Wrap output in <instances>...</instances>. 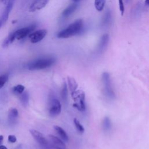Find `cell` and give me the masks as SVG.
Wrapping results in <instances>:
<instances>
[{"label": "cell", "mask_w": 149, "mask_h": 149, "mask_svg": "<svg viewBox=\"0 0 149 149\" xmlns=\"http://www.w3.org/2000/svg\"><path fill=\"white\" fill-rule=\"evenodd\" d=\"M84 23L82 19H78L70 24L66 29L61 30L57 34L59 38H66L76 36L83 31Z\"/></svg>", "instance_id": "1"}, {"label": "cell", "mask_w": 149, "mask_h": 149, "mask_svg": "<svg viewBox=\"0 0 149 149\" xmlns=\"http://www.w3.org/2000/svg\"><path fill=\"white\" fill-rule=\"evenodd\" d=\"M55 62L53 58H44L36 59L28 65V69L30 70H41L51 66Z\"/></svg>", "instance_id": "2"}, {"label": "cell", "mask_w": 149, "mask_h": 149, "mask_svg": "<svg viewBox=\"0 0 149 149\" xmlns=\"http://www.w3.org/2000/svg\"><path fill=\"white\" fill-rule=\"evenodd\" d=\"M102 81L104 86V91L106 95L109 98L112 99L115 97V94L111 86L110 76L108 73L105 72L102 74Z\"/></svg>", "instance_id": "3"}, {"label": "cell", "mask_w": 149, "mask_h": 149, "mask_svg": "<svg viewBox=\"0 0 149 149\" xmlns=\"http://www.w3.org/2000/svg\"><path fill=\"white\" fill-rule=\"evenodd\" d=\"M36 27V24H32L27 27H25L16 30L15 31H14L16 39L21 40L24 38V37L31 34L32 32H33Z\"/></svg>", "instance_id": "4"}, {"label": "cell", "mask_w": 149, "mask_h": 149, "mask_svg": "<svg viewBox=\"0 0 149 149\" xmlns=\"http://www.w3.org/2000/svg\"><path fill=\"white\" fill-rule=\"evenodd\" d=\"M47 30L45 29H41L32 32L29 35V40L31 43H37L41 41L47 35Z\"/></svg>", "instance_id": "5"}, {"label": "cell", "mask_w": 149, "mask_h": 149, "mask_svg": "<svg viewBox=\"0 0 149 149\" xmlns=\"http://www.w3.org/2000/svg\"><path fill=\"white\" fill-rule=\"evenodd\" d=\"M61 111V104L57 99H52L49 104V114L51 116H55L59 115Z\"/></svg>", "instance_id": "6"}, {"label": "cell", "mask_w": 149, "mask_h": 149, "mask_svg": "<svg viewBox=\"0 0 149 149\" xmlns=\"http://www.w3.org/2000/svg\"><path fill=\"white\" fill-rule=\"evenodd\" d=\"M30 132L31 134L33 136L34 139L41 146L44 147H46L48 146V143L46 139L44 137V136L38 131L34 129L30 130Z\"/></svg>", "instance_id": "7"}, {"label": "cell", "mask_w": 149, "mask_h": 149, "mask_svg": "<svg viewBox=\"0 0 149 149\" xmlns=\"http://www.w3.org/2000/svg\"><path fill=\"white\" fill-rule=\"evenodd\" d=\"M49 0H36L29 7V11L31 12L40 10L44 8L48 3Z\"/></svg>", "instance_id": "8"}, {"label": "cell", "mask_w": 149, "mask_h": 149, "mask_svg": "<svg viewBox=\"0 0 149 149\" xmlns=\"http://www.w3.org/2000/svg\"><path fill=\"white\" fill-rule=\"evenodd\" d=\"M15 0H9L8 3L6 5V8L5 9L2 15V17L1 18V19L2 21L3 24H4L8 20V17H9V14L10 13V12L11 11L13 5H14V2H15Z\"/></svg>", "instance_id": "9"}, {"label": "cell", "mask_w": 149, "mask_h": 149, "mask_svg": "<svg viewBox=\"0 0 149 149\" xmlns=\"http://www.w3.org/2000/svg\"><path fill=\"white\" fill-rule=\"evenodd\" d=\"M48 137L50 141L52 143V144L56 146L55 147H58L63 149L66 148V145L64 143V142H63V141H62L58 137L54 136V135H52V134L48 135Z\"/></svg>", "instance_id": "10"}, {"label": "cell", "mask_w": 149, "mask_h": 149, "mask_svg": "<svg viewBox=\"0 0 149 149\" xmlns=\"http://www.w3.org/2000/svg\"><path fill=\"white\" fill-rule=\"evenodd\" d=\"M78 5L76 3H72L70 5H69L65 9V10L63 11L62 15L63 17L66 18L68 17L69 16H70L77 9Z\"/></svg>", "instance_id": "11"}, {"label": "cell", "mask_w": 149, "mask_h": 149, "mask_svg": "<svg viewBox=\"0 0 149 149\" xmlns=\"http://www.w3.org/2000/svg\"><path fill=\"white\" fill-rule=\"evenodd\" d=\"M18 116V111L16 108H11L9 109L8 115V122L9 123H14Z\"/></svg>", "instance_id": "12"}, {"label": "cell", "mask_w": 149, "mask_h": 149, "mask_svg": "<svg viewBox=\"0 0 149 149\" xmlns=\"http://www.w3.org/2000/svg\"><path fill=\"white\" fill-rule=\"evenodd\" d=\"M109 41V36L107 34L102 35L100 38L98 44V50L100 51H103L107 47Z\"/></svg>", "instance_id": "13"}, {"label": "cell", "mask_w": 149, "mask_h": 149, "mask_svg": "<svg viewBox=\"0 0 149 149\" xmlns=\"http://www.w3.org/2000/svg\"><path fill=\"white\" fill-rule=\"evenodd\" d=\"M54 128L55 130V131L57 132V133L59 135V136L62 138V139H63V141H68L69 140L68 136L66 133L65 132V131L61 127L59 126H54Z\"/></svg>", "instance_id": "14"}, {"label": "cell", "mask_w": 149, "mask_h": 149, "mask_svg": "<svg viewBox=\"0 0 149 149\" xmlns=\"http://www.w3.org/2000/svg\"><path fill=\"white\" fill-rule=\"evenodd\" d=\"M68 84L70 91L73 92L76 90L78 84L76 81V80L72 77H68Z\"/></svg>", "instance_id": "15"}, {"label": "cell", "mask_w": 149, "mask_h": 149, "mask_svg": "<svg viewBox=\"0 0 149 149\" xmlns=\"http://www.w3.org/2000/svg\"><path fill=\"white\" fill-rule=\"evenodd\" d=\"M111 21V13L109 10H108L104 13L102 19V25L103 26H108Z\"/></svg>", "instance_id": "16"}, {"label": "cell", "mask_w": 149, "mask_h": 149, "mask_svg": "<svg viewBox=\"0 0 149 149\" xmlns=\"http://www.w3.org/2000/svg\"><path fill=\"white\" fill-rule=\"evenodd\" d=\"M15 39H16V38H15V36L14 32H12L4 40V41L2 42V46L3 48L8 47L9 46V45L10 44L12 43Z\"/></svg>", "instance_id": "17"}, {"label": "cell", "mask_w": 149, "mask_h": 149, "mask_svg": "<svg viewBox=\"0 0 149 149\" xmlns=\"http://www.w3.org/2000/svg\"><path fill=\"white\" fill-rule=\"evenodd\" d=\"M79 105L80 107L81 111H84L86 109V105H85V93L83 91H81L80 93L79 99Z\"/></svg>", "instance_id": "18"}, {"label": "cell", "mask_w": 149, "mask_h": 149, "mask_svg": "<svg viewBox=\"0 0 149 149\" xmlns=\"http://www.w3.org/2000/svg\"><path fill=\"white\" fill-rule=\"evenodd\" d=\"M105 4V0H95L94 5L98 11H102L104 9Z\"/></svg>", "instance_id": "19"}, {"label": "cell", "mask_w": 149, "mask_h": 149, "mask_svg": "<svg viewBox=\"0 0 149 149\" xmlns=\"http://www.w3.org/2000/svg\"><path fill=\"white\" fill-rule=\"evenodd\" d=\"M29 99V94L27 93V92L23 93L20 97V102L22 104V105L24 107H26L28 105Z\"/></svg>", "instance_id": "20"}, {"label": "cell", "mask_w": 149, "mask_h": 149, "mask_svg": "<svg viewBox=\"0 0 149 149\" xmlns=\"http://www.w3.org/2000/svg\"><path fill=\"white\" fill-rule=\"evenodd\" d=\"M62 99L63 100V101H66L68 98V88H67V84L65 82L61 93Z\"/></svg>", "instance_id": "21"}, {"label": "cell", "mask_w": 149, "mask_h": 149, "mask_svg": "<svg viewBox=\"0 0 149 149\" xmlns=\"http://www.w3.org/2000/svg\"><path fill=\"white\" fill-rule=\"evenodd\" d=\"M13 90L16 94H22L24 90V87L22 84H17L13 88Z\"/></svg>", "instance_id": "22"}, {"label": "cell", "mask_w": 149, "mask_h": 149, "mask_svg": "<svg viewBox=\"0 0 149 149\" xmlns=\"http://www.w3.org/2000/svg\"><path fill=\"white\" fill-rule=\"evenodd\" d=\"M103 127L104 129L106 130H108L111 129V123L109 119L107 117H106L103 121Z\"/></svg>", "instance_id": "23"}, {"label": "cell", "mask_w": 149, "mask_h": 149, "mask_svg": "<svg viewBox=\"0 0 149 149\" xmlns=\"http://www.w3.org/2000/svg\"><path fill=\"white\" fill-rule=\"evenodd\" d=\"M73 121H74V125H75V126H76L77 130L79 132H80V133H83L84 131V127L80 124V123L79 122V121L77 119H76V118L74 119V120H73Z\"/></svg>", "instance_id": "24"}, {"label": "cell", "mask_w": 149, "mask_h": 149, "mask_svg": "<svg viewBox=\"0 0 149 149\" xmlns=\"http://www.w3.org/2000/svg\"><path fill=\"white\" fill-rule=\"evenodd\" d=\"M8 76L6 74L0 76V89L3 87L4 84L8 81Z\"/></svg>", "instance_id": "25"}, {"label": "cell", "mask_w": 149, "mask_h": 149, "mask_svg": "<svg viewBox=\"0 0 149 149\" xmlns=\"http://www.w3.org/2000/svg\"><path fill=\"white\" fill-rule=\"evenodd\" d=\"M119 2V10L120 12V13L122 15H123L125 12V7L123 4V0H118Z\"/></svg>", "instance_id": "26"}, {"label": "cell", "mask_w": 149, "mask_h": 149, "mask_svg": "<svg viewBox=\"0 0 149 149\" xmlns=\"http://www.w3.org/2000/svg\"><path fill=\"white\" fill-rule=\"evenodd\" d=\"M8 141L10 143H14L16 141V137L14 135H12V134H10L8 136Z\"/></svg>", "instance_id": "27"}, {"label": "cell", "mask_w": 149, "mask_h": 149, "mask_svg": "<svg viewBox=\"0 0 149 149\" xmlns=\"http://www.w3.org/2000/svg\"><path fill=\"white\" fill-rule=\"evenodd\" d=\"M9 1V0H2V3L4 4L5 5H6L8 3Z\"/></svg>", "instance_id": "28"}, {"label": "cell", "mask_w": 149, "mask_h": 149, "mask_svg": "<svg viewBox=\"0 0 149 149\" xmlns=\"http://www.w3.org/2000/svg\"><path fill=\"white\" fill-rule=\"evenodd\" d=\"M3 140V136L2 135H0V145H2Z\"/></svg>", "instance_id": "29"}, {"label": "cell", "mask_w": 149, "mask_h": 149, "mask_svg": "<svg viewBox=\"0 0 149 149\" xmlns=\"http://www.w3.org/2000/svg\"><path fill=\"white\" fill-rule=\"evenodd\" d=\"M0 149H8L6 146H3V145H0Z\"/></svg>", "instance_id": "30"}, {"label": "cell", "mask_w": 149, "mask_h": 149, "mask_svg": "<svg viewBox=\"0 0 149 149\" xmlns=\"http://www.w3.org/2000/svg\"><path fill=\"white\" fill-rule=\"evenodd\" d=\"M145 4L147 6H149V0H145Z\"/></svg>", "instance_id": "31"}, {"label": "cell", "mask_w": 149, "mask_h": 149, "mask_svg": "<svg viewBox=\"0 0 149 149\" xmlns=\"http://www.w3.org/2000/svg\"><path fill=\"white\" fill-rule=\"evenodd\" d=\"M3 23H2V20L0 19V28L2 27V26L3 25Z\"/></svg>", "instance_id": "32"}, {"label": "cell", "mask_w": 149, "mask_h": 149, "mask_svg": "<svg viewBox=\"0 0 149 149\" xmlns=\"http://www.w3.org/2000/svg\"><path fill=\"white\" fill-rule=\"evenodd\" d=\"M73 1H74V2H77V1H80V0H72Z\"/></svg>", "instance_id": "33"}, {"label": "cell", "mask_w": 149, "mask_h": 149, "mask_svg": "<svg viewBox=\"0 0 149 149\" xmlns=\"http://www.w3.org/2000/svg\"><path fill=\"white\" fill-rule=\"evenodd\" d=\"M56 149H63V148H58V147H55Z\"/></svg>", "instance_id": "34"}, {"label": "cell", "mask_w": 149, "mask_h": 149, "mask_svg": "<svg viewBox=\"0 0 149 149\" xmlns=\"http://www.w3.org/2000/svg\"><path fill=\"white\" fill-rule=\"evenodd\" d=\"M129 1V0H126V1H127V2H128Z\"/></svg>", "instance_id": "35"}]
</instances>
